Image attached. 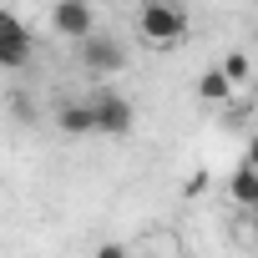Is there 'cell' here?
Returning <instances> with one entry per match:
<instances>
[{
    "instance_id": "6da1fadb",
    "label": "cell",
    "mask_w": 258,
    "mask_h": 258,
    "mask_svg": "<svg viewBox=\"0 0 258 258\" xmlns=\"http://www.w3.org/2000/svg\"><path fill=\"white\" fill-rule=\"evenodd\" d=\"M187 31H192V21H187V6H177V0H142V6H137V36L152 51L182 46Z\"/></svg>"
},
{
    "instance_id": "7a4b0ae2",
    "label": "cell",
    "mask_w": 258,
    "mask_h": 258,
    "mask_svg": "<svg viewBox=\"0 0 258 258\" xmlns=\"http://www.w3.org/2000/svg\"><path fill=\"white\" fill-rule=\"evenodd\" d=\"M91 106H96V137H111V142L132 137V126H137V106L126 101L121 91L101 86V91H91Z\"/></svg>"
},
{
    "instance_id": "3957f363",
    "label": "cell",
    "mask_w": 258,
    "mask_h": 258,
    "mask_svg": "<svg viewBox=\"0 0 258 258\" xmlns=\"http://www.w3.org/2000/svg\"><path fill=\"white\" fill-rule=\"evenodd\" d=\"M81 46V71L86 76H116L121 66H126V46L111 36V31H91L86 41H76Z\"/></svg>"
},
{
    "instance_id": "277c9868",
    "label": "cell",
    "mask_w": 258,
    "mask_h": 258,
    "mask_svg": "<svg viewBox=\"0 0 258 258\" xmlns=\"http://www.w3.org/2000/svg\"><path fill=\"white\" fill-rule=\"evenodd\" d=\"M51 31L66 41H86L96 31V6L91 0H56L51 6Z\"/></svg>"
},
{
    "instance_id": "5b68a950",
    "label": "cell",
    "mask_w": 258,
    "mask_h": 258,
    "mask_svg": "<svg viewBox=\"0 0 258 258\" xmlns=\"http://www.w3.org/2000/svg\"><path fill=\"white\" fill-rule=\"evenodd\" d=\"M0 56H6V71H16V66L31 61V31H26V21H21L16 11H6V6H0Z\"/></svg>"
},
{
    "instance_id": "8992f818",
    "label": "cell",
    "mask_w": 258,
    "mask_h": 258,
    "mask_svg": "<svg viewBox=\"0 0 258 258\" xmlns=\"http://www.w3.org/2000/svg\"><path fill=\"white\" fill-rule=\"evenodd\" d=\"M56 126H61V137H71V142L96 137V106H91V96L61 101V106H56Z\"/></svg>"
},
{
    "instance_id": "52a82bcc",
    "label": "cell",
    "mask_w": 258,
    "mask_h": 258,
    "mask_svg": "<svg viewBox=\"0 0 258 258\" xmlns=\"http://www.w3.org/2000/svg\"><path fill=\"white\" fill-rule=\"evenodd\" d=\"M228 198H233V203H238L243 213H248V208L258 203V167H253L248 157H243V162H238V167L228 172Z\"/></svg>"
},
{
    "instance_id": "ba28073f",
    "label": "cell",
    "mask_w": 258,
    "mask_h": 258,
    "mask_svg": "<svg viewBox=\"0 0 258 258\" xmlns=\"http://www.w3.org/2000/svg\"><path fill=\"white\" fill-rule=\"evenodd\" d=\"M233 91H238V86L228 81L223 66H208V71L198 76V101H203V106H223V101H233Z\"/></svg>"
},
{
    "instance_id": "9c48e42d",
    "label": "cell",
    "mask_w": 258,
    "mask_h": 258,
    "mask_svg": "<svg viewBox=\"0 0 258 258\" xmlns=\"http://www.w3.org/2000/svg\"><path fill=\"white\" fill-rule=\"evenodd\" d=\"M218 66L228 71V81H233V86H248V81H253V61H248V51H228Z\"/></svg>"
},
{
    "instance_id": "30bf717a",
    "label": "cell",
    "mask_w": 258,
    "mask_h": 258,
    "mask_svg": "<svg viewBox=\"0 0 258 258\" xmlns=\"http://www.w3.org/2000/svg\"><path fill=\"white\" fill-rule=\"evenodd\" d=\"M203 192H208V172H192L182 182V198H203Z\"/></svg>"
},
{
    "instance_id": "8fae6325",
    "label": "cell",
    "mask_w": 258,
    "mask_h": 258,
    "mask_svg": "<svg viewBox=\"0 0 258 258\" xmlns=\"http://www.w3.org/2000/svg\"><path fill=\"white\" fill-rule=\"evenodd\" d=\"M243 157H248V162H253V167H258V132H253V137H248V152H243Z\"/></svg>"
},
{
    "instance_id": "7c38bea8",
    "label": "cell",
    "mask_w": 258,
    "mask_h": 258,
    "mask_svg": "<svg viewBox=\"0 0 258 258\" xmlns=\"http://www.w3.org/2000/svg\"><path fill=\"white\" fill-rule=\"evenodd\" d=\"M248 218H253V228H258V203H253V208H248Z\"/></svg>"
},
{
    "instance_id": "4fadbf2b",
    "label": "cell",
    "mask_w": 258,
    "mask_h": 258,
    "mask_svg": "<svg viewBox=\"0 0 258 258\" xmlns=\"http://www.w3.org/2000/svg\"><path fill=\"white\" fill-rule=\"evenodd\" d=\"M0 71H6V56H0Z\"/></svg>"
}]
</instances>
